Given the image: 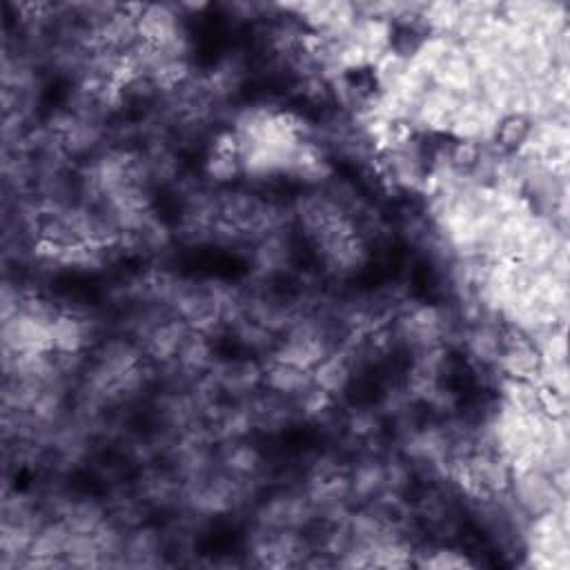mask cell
I'll use <instances>...</instances> for the list:
<instances>
[{"mask_svg":"<svg viewBox=\"0 0 570 570\" xmlns=\"http://www.w3.org/2000/svg\"><path fill=\"white\" fill-rule=\"evenodd\" d=\"M379 426L381 415L377 410H357L346 421L348 432L357 439H372L379 432Z\"/></svg>","mask_w":570,"mask_h":570,"instance_id":"12","label":"cell"},{"mask_svg":"<svg viewBox=\"0 0 570 570\" xmlns=\"http://www.w3.org/2000/svg\"><path fill=\"white\" fill-rule=\"evenodd\" d=\"M92 332L94 321L74 312H61L52 323L54 352H61V355H83V350L90 346Z\"/></svg>","mask_w":570,"mask_h":570,"instance_id":"1","label":"cell"},{"mask_svg":"<svg viewBox=\"0 0 570 570\" xmlns=\"http://www.w3.org/2000/svg\"><path fill=\"white\" fill-rule=\"evenodd\" d=\"M530 125H533V121H528L526 116H522V114L501 116L493 145L497 147V150L504 152V154L519 152L524 147L526 139H528Z\"/></svg>","mask_w":570,"mask_h":570,"instance_id":"9","label":"cell"},{"mask_svg":"<svg viewBox=\"0 0 570 570\" xmlns=\"http://www.w3.org/2000/svg\"><path fill=\"white\" fill-rule=\"evenodd\" d=\"M312 383L330 397L346 392L352 383V359L348 352L332 350L312 368Z\"/></svg>","mask_w":570,"mask_h":570,"instance_id":"4","label":"cell"},{"mask_svg":"<svg viewBox=\"0 0 570 570\" xmlns=\"http://www.w3.org/2000/svg\"><path fill=\"white\" fill-rule=\"evenodd\" d=\"M383 479H386V490L404 495L412 484V464L406 457L386 461L383 464Z\"/></svg>","mask_w":570,"mask_h":570,"instance_id":"10","label":"cell"},{"mask_svg":"<svg viewBox=\"0 0 570 570\" xmlns=\"http://www.w3.org/2000/svg\"><path fill=\"white\" fill-rule=\"evenodd\" d=\"M190 326L183 319H163L150 334H147V355L161 363H174L179 357L181 346L188 339Z\"/></svg>","mask_w":570,"mask_h":570,"instance_id":"3","label":"cell"},{"mask_svg":"<svg viewBox=\"0 0 570 570\" xmlns=\"http://www.w3.org/2000/svg\"><path fill=\"white\" fill-rule=\"evenodd\" d=\"M263 386L279 397H299L312 386V372L292 366V363L272 361L263 370Z\"/></svg>","mask_w":570,"mask_h":570,"instance_id":"5","label":"cell"},{"mask_svg":"<svg viewBox=\"0 0 570 570\" xmlns=\"http://www.w3.org/2000/svg\"><path fill=\"white\" fill-rule=\"evenodd\" d=\"M464 348L468 357L481 368H497L501 352H504V330L495 323H475L464 334Z\"/></svg>","mask_w":570,"mask_h":570,"instance_id":"2","label":"cell"},{"mask_svg":"<svg viewBox=\"0 0 570 570\" xmlns=\"http://www.w3.org/2000/svg\"><path fill=\"white\" fill-rule=\"evenodd\" d=\"M421 568H439V570H450V568H473L475 564L470 562V559L459 553V550H452V548H439V550H432V555L426 559H417L415 562Z\"/></svg>","mask_w":570,"mask_h":570,"instance_id":"11","label":"cell"},{"mask_svg":"<svg viewBox=\"0 0 570 570\" xmlns=\"http://www.w3.org/2000/svg\"><path fill=\"white\" fill-rule=\"evenodd\" d=\"M223 466H225V473L237 475L243 479H252V477H257V473H261L263 455L254 446L245 444V441L234 439L232 446L225 450Z\"/></svg>","mask_w":570,"mask_h":570,"instance_id":"8","label":"cell"},{"mask_svg":"<svg viewBox=\"0 0 570 570\" xmlns=\"http://www.w3.org/2000/svg\"><path fill=\"white\" fill-rule=\"evenodd\" d=\"M176 366L188 375H201V372H210V368L216 363L212 343L208 341V334L190 330L188 339L181 346L179 357H176Z\"/></svg>","mask_w":570,"mask_h":570,"instance_id":"7","label":"cell"},{"mask_svg":"<svg viewBox=\"0 0 570 570\" xmlns=\"http://www.w3.org/2000/svg\"><path fill=\"white\" fill-rule=\"evenodd\" d=\"M350 488L352 497H357L363 504L375 499L386 490V479H383V461L368 457L350 470Z\"/></svg>","mask_w":570,"mask_h":570,"instance_id":"6","label":"cell"}]
</instances>
